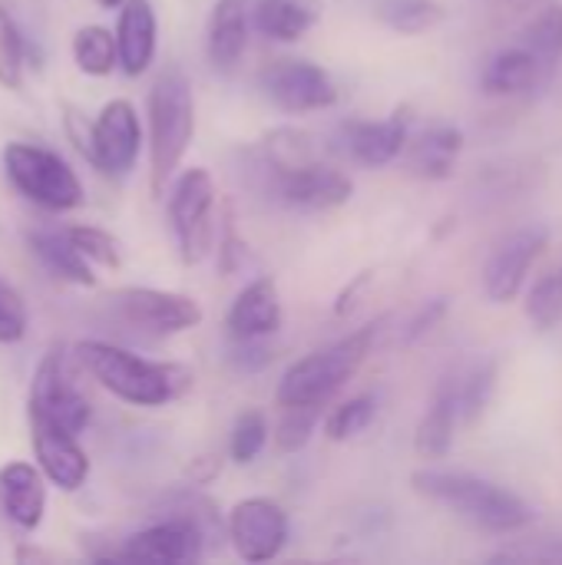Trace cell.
<instances>
[{
  "label": "cell",
  "mask_w": 562,
  "mask_h": 565,
  "mask_svg": "<svg viewBox=\"0 0 562 565\" xmlns=\"http://www.w3.org/2000/svg\"><path fill=\"white\" fill-rule=\"evenodd\" d=\"M26 242H30V252L40 258V265L53 278H60L66 285H79V288H93L96 285L93 262H86L79 255V248L70 242L66 228L63 232H56V228H33L26 235Z\"/></svg>",
  "instance_id": "21"
},
{
  "label": "cell",
  "mask_w": 562,
  "mask_h": 565,
  "mask_svg": "<svg viewBox=\"0 0 562 565\" xmlns=\"http://www.w3.org/2000/svg\"><path fill=\"white\" fill-rule=\"evenodd\" d=\"M384 328L381 321H371L358 331H351L348 338L318 348L305 358H298L278 381L275 401L278 407H325L368 361L371 348L378 344Z\"/></svg>",
  "instance_id": "3"
},
{
  "label": "cell",
  "mask_w": 562,
  "mask_h": 565,
  "mask_svg": "<svg viewBox=\"0 0 562 565\" xmlns=\"http://www.w3.org/2000/svg\"><path fill=\"white\" fill-rule=\"evenodd\" d=\"M411 487L421 497L454 510L460 520H467L470 526H477L484 533L507 536V533H520L533 523V507L523 497H517L513 490H507L494 480L474 477V473L417 470L411 477Z\"/></svg>",
  "instance_id": "2"
},
{
  "label": "cell",
  "mask_w": 562,
  "mask_h": 565,
  "mask_svg": "<svg viewBox=\"0 0 562 565\" xmlns=\"http://www.w3.org/2000/svg\"><path fill=\"white\" fill-rule=\"evenodd\" d=\"M3 172L17 195L46 209V212H73L83 205V182L73 166L53 149L33 142H7L3 146Z\"/></svg>",
  "instance_id": "5"
},
{
  "label": "cell",
  "mask_w": 562,
  "mask_h": 565,
  "mask_svg": "<svg viewBox=\"0 0 562 565\" xmlns=\"http://www.w3.org/2000/svg\"><path fill=\"white\" fill-rule=\"evenodd\" d=\"M248 46V0H215L205 33V53L212 70L232 73Z\"/></svg>",
  "instance_id": "20"
},
{
  "label": "cell",
  "mask_w": 562,
  "mask_h": 565,
  "mask_svg": "<svg viewBox=\"0 0 562 565\" xmlns=\"http://www.w3.org/2000/svg\"><path fill=\"white\" fill-rule=\"evenodd\" d=\"M265 96L282 113H318L338 103V86L331 73L308 60H278L262 73Z\"/></svg>",
  "instance_id": "12"
},
{
  "label": "cell",
  "mask_w": 562,
  "mask_h": 565,
  "mask_svg": "<svg viewBox=\"0 0 562 565\" xmlns=\"http://www.w3.org/2000/svg\"><path fill=\"white\" fill-rule=\"evenodd\" d=\"M73 358L96 377L99 387L132 407H162L192 387L189 367L172 361H149L106 341H79Z\"/></svg>",
  "instance_id": "1"
},
{
  "label": "cell",
  "mask_w": 562,
  "mask_h": 565,
  "mask_svg": "<svg viewBox=\"0 0 562 565\" xmlns=\"http://www.w3.org/2000/svg\"><path fill=\"white\" fill-rule=\"evenodd\" d=\"M527 315H530V321L540 328V331H550V328H556L562 321V268L560 271H550V275H543L537 285H533V291H530V298H527Z\"/></svg>",
  "instance_id": "32"
},
{
  "label": "cell",
  "mask_w": 562,
  "mask_h": 565,
  "mask_svg": "<svg viewBox=\"0 0 562 565\" xmlns=\"http://www.w3.org/2000/svg\"><path fill=\"white\" fill-rule=\"evenodd\" d=\"M26 414H30V427H46V430H60V434H73V437H79L86 430L93 407H89L86 394L79 391V384L73 381L63 351L53 348L36 364L33 381H30Z\"/></svg>",
  "instance_id": "7"
},
{
  "label": "cell",
  "mask_w": 562,
  "mask_h": 565,
  "mask_svg": "<svg viewBox=\"0 0 562 565\" xmlns=\"http://www.w3.org/2000/svg\"><path fill=\"white\" fill-rule=\"evenodd\" d=\"M494 384H497V364L494 361L480 364L464 384H457V404H460V417L464 420H477L487 411Z\"/></svg>",
  "instance_id": "34"
},
{
  "label": "cell",
  "mask_w": 562,
  "mask_h": 565,
  "mask_svg": "<svg viewBox=\"0 0 562 565\" xmlns=\"http://www.w3.org/2000/svg\"><path fill=\"white\" fill-rule=\"evenodd\" d=\"M444 315H447V298H434V301H427V305L417 311V318L407 324V341H414V338L427 334V331H431Z\"/></svg>",
  "instance_id": "39"
},
{
  "label": "cell",
  "mask_w": 562,
  "mask_h": 565,
  "mask_svg": "<svg viewBox=\"0 0 562 565\" xmlns=\"http://www.w3.org/2000/svg\"><path fill=\"white\" fill-rule=\"evenodd\" d=\"M83 146H86L89 162L103 175L109 179L129 175L142 149V122H139L136 106L129 99H109L99 109L96 122L89 126V136Z\"/></svg>",
  "instance_id": "10"
},
{
  "label": "cell",
  "mask_w": 562,
  "mask_h": 565,
  "mask_svg": "<svg viewBox=\"0 0 562 565\" xmlns=\"http://www.w3.org/2000/svg\"><path fill=\"white\" fill-rule=\"evenodd\" d=\"M43 470L13 460L0 467V513L23 533H33L46 513V487Z\"/></svg>",
  "instance_id": "18"
},
{
  "label": "cell",
  "mask_w": 562,
  "mask_h": 565,
  "mask_svg": "<svg viewBox=\"0 0 562 565\" xmlns=\"http://www.w3.org/2000/svg\"><path fill=\"white\" fill-rule=\"evenodd\" d=\"M195 136V96L179 66H166L149 89V185L162 195Z\"/></svg>",
  "instance_id": "4"
},
{
  "label": "cell",
  "mask_w": 562,
  "mask_h": 565,
  "mask_svg": "<svg viewBox=\"0 0 562 565\" xmlns=\"http://www.w3.org/2000/svg\"><path fill=\"white\" fill-rule=\"evenodd\" d=\"M232 341H268L282 328V295L275 278L248 281L225 315Z\"/></svg>",
  "instance_id": "15"
},
{
  "label": "cell",
  "mask_w": 562,
  "mask_h": 565,
  "mask_svg": "<svg viewBox=\"0 0 562 565\" xmlns=\"http://www.w3.org/2000/svg\"><path fill=\"white\" fill-rule=\"evenodd\" d=\"M275 175V192L285 205L301 209V212H328L338 209L351 199L354 185L344 172L315 162H305L298 169H282Z\"/></svg>",
  "instance_id": "14"
},
{
  "label": "cell",
  "mask_w": 562,
  "mask_h": 565,
  "mask_svg": "<svg viewBox=\"0 0 562 565\" xmlns=\"http://www.w3.org/2000/svg\"><path fill=\"white\" fill-rule=\"evenodd\" d=\"M374 414H378V401H374V397H368V394L351 397V401L338 404V407L328 414V420H325V437L335 440V444L351 440V437H358V434H364V430L371 427Z\"/></svg>",
  "instance_id": "29"
},
{
  "label": "cell",
  "mask_w": 562,
  "mask_h": 565,
  "mask_svg": "<svg viewBox=\"0 0 562 565\" xmlns=\"http://www.w3.org/2000/svg\"><path fill=\"white\" fill-rule=\"evenodd\" d=\"M212 526H219V516L205 500H192L189 507H179L172 516L132 533L123 540L119 550H113V559H132V563H199L202 550L212 536Z\"/></svg>",
  "instance_id": "6"
},
{
  "label": "cell",
  "mask_w": 562,
  "mask_h": 565,
  "mask_svg": "<svg viewBox=\"0 0 562 565\" xmlns=\"http://www.w3.org/2000/svg\"><path fill=\"white\" fill-rule=\"evenodd\" d=\"M232 361H235L242 371H258V367L272 364V351L265 348V341H235Z\"/></svg>",
  "instance_id": "38"
},
{
  "label": "cell",
  "mask_w": 562,
  "mask_h": 565,
  "mask_svg": "<svg viewBox=\"0 0 562 565\" xmlns=\"http://www.w3.org/2000/svg\"><path fill=\"white\" fill-rule=\"evenodd\" d=\"M497 563H562V540H537V543H517L494 556Z\"/></svg>",
  "instance_id": "37"
},
{
  "label": "cell",
  "mask_w": 562,
  "mask_h": 565,
  "mask_svg": "<svg viewBox=\"0 0 562 565\" xmlns=\"http://www.w3.org/2000/svg\"><path fill=\"white\" fill-rule=\"evenodd\" d=\"M26 324H30V315H26L23 298L0 278V344H17V341H23Z\"/></svg>",
  "instance_id": "36"
},
{
  "label": "cell",
  "mask_w": 562,
  "mask_h": 565,
  "mask_svg": "<svg viewBox=\"0 0 562 565\" xmlns=\"http://www.w3.org/2000/svg\"><path fill=\"white\" fill-rule=\"evenodd\" d=\"M30 444H33V457L43 470V477L66 490L76 493L86 477H89V457L79 447V440L73 434H60V430H46V427H30Z\"/></svg>",
  "instance_id": "17"
},
{
  "label": "cell",
  "mask_w": 562,
  "mask_h": 565,
  "mask_svg": "<svg viewBox=\"0 0 562 565\" xmlns=\"http://www.w3.org/2000/svg\"><path fill=\"white\" fill-rule=\"evenodd\" d=\"M407 129H411V116L407 109H397L394 116L378 119V122L374 119L344 122V142H348V152L361 166L381 169L401 156V149L407 146Z\"/></svg>",
  "instance_id": "16"
},
{
  "label": "cell",
  "mask_w": 562,
  "mask_h": 565,
  "mask_svg": "<svg viewBox=\"0 0 562 565\" xmlns=\"http://www.w3.org/2000/svg\"><path fill=\"white\" fill-rule=\"evenodd\" d=\"M66 235L79 248V255L86 262H93L96 268H119L123 265V248H119V242L106 228H96V225H70Z\"/></svg>",
  "instance_id": "30"
},
{
  "label": "cell",
  "mask_w": 562,
  "mask_h": 565,
  "mask_svg": "<svg viewBox=\"0 0 562 565\" xmlns=\"http://www.w3.org/2000/svg\"><path fill=\"white\" fill-rule=\"evenodd\" d=\"M255 30L278 43H295L321 20V0H258Z\"/></svg>",
  "instance_id": "23"
},
{
  "label": "cell",
  "mask_w": 562,
  "mask_h": 565,
  "mask_svg": "<svg viewBox=\"0 0 562 565\" xmlns=\"http://www.w3.org/2000/svg\"><path fill=\"white\" fill-rule=\"evenodd\" d=\"M99 7H106V10H116V7H123V0H96Z\"/></svg>",
  "instance_id": "41"
},
{
  "label": "cell",
  "mask_w": 562,
  "mask_h": 565,
  "mask_svg": "<svg viewBox=\"0 0 562 565\" xmlns=\"http://www.w3.org/2000/svg\"><path fill=\"white\" fill-rule=\"evenodd\" d=\"M540 73H543V63L537 60V53L530 46H523V43L507 46L490 56V63L484 70V89L490 96H513V93L533 89Z\"/></svg>",
  "instance_id": "24"
},
{
  "label": "cell",
  "mask_w": 562,
  "mask_h": 565,
  "mask_svg": "<svg viewBox=\"0 0 562 565\" xmlns=\"http://www.w3.org/2000/svg\"><path fill=\"white\" fill-rule=\"evenodd\" d=\"M523 46H530L537 53V60L543 63V70L556 66L562 56V7L553 3L543 13H537L527 30H523Z\"/></svg>",
  "instance_id": "28"
},
{
  "label": "cell",
  "mask_w": 562,
  "mask_h": 565,
  "mask_svg": "<svg viewBox=\"0 0 562 565\" xmlns=\"http://www.w3.org/2000/svg\"><path fill=\"white\" fill-rule=\"evenodd\" d=\"M20 83H23V36L13 17L7 13V7L0 3V86L20 89Z\"/></svg>",
  "instance_id": "33"
},
{
  "label": "cell",
  "mask_w": 562,
  "mask_h": 565,
  "mask_svg": "<svg viewBox=\"0 0 562 565\" xmlns=\"http://www.w3.org/2000/svg\"><path fill=\"white\" fill-rule=\"evenodd\" d=\"M109 311L139 334L169 338L202 324V308L195 298L159 288H123L106 298Z\"/></svg>",
  "instance_id": "9"
},
{
  "label": "cell",
  "mask_w": 562,
  "mask_h": 565,
  "mask_svg": "<svg viewBox=\"0 0 562 565\" xmlns=\"http://www.w3.org/2000/svg\"><path fill=\"white\" fill-rule=\"evenodd\" d=\"M159 43V23L149 0H123L119 23H116V46H119V66L126 76H142L156 60Z\"/></svg>",
  "instance_id": "19"
},
{
  "label": "cell",
  "mask_w": 562,
  "mask_h": 565,
  "mask_svg": "<svg viewBox=\"0 0 562 565\" xmlns=\"http://www.w3.org/2000/svg\"><path fill=\"white\" fill-rule=\"evenodd\" d=\"M378 17L391 30L404 36H417L441 26L447 20V7L437 0H378Z\"/></svg>",
  "instance_id": "27"
},
{
  "label": "cell",
  "mask_w": 562,
  "mask_h": 565,
  "mask_svg": "<svg viewBox=\"0 0 562 565\" xmlns=\"http://www.w3.org/2000/svg\"><path fill=\"white\" fill-rule=\"evenodd\" d=\"M73 60L79 66V73L86 76H106L119 66V46H116V33H109L106 26L86 23L73 33Z\"/></svg>",
  "instance_id": "26"
},
{
  "label": "cell",
  "mask_w": 562,
  "mask_h": 565,
  "mask_svg": "<svg viewBox=\"0 0 562 565\" xmlns=\"http://www.w3.org/2000/svg\"><path fill=\"white\" fill-rule=\"evenodd\" d=\"M225 533L245 563H268L288 543V513L268 497H248L232 507Z\"/></svg>",
  "instance_id": "11"
},
{
  "label": "cell",
  "mask_w": 562,
  "mask_h": 565,
  "mask_svg": "<svg viewBox=\"0 0 562 565\" xmlns=\"http://www.w3.org/2000/svg\"><path fill=\"white\" fill-rule=\"evenodd\" d=\"M268 444V420L262 411H242L235 427H232V440H229V454L235 463H252Z\"/></svg>",
  "instance_id": "31"
},
{
  "label": "cell",
  "mask_w": 562,
  "mask_h": 565,
  "mask_svg": "<svg viewBox=\"0 0 562 565\" xmlns=\"http://www.w3.org/2000/svg\"><path fill=\"white\" fill-rule=\"evenodd\" d=\"M368 281H371V271H361V275L354 278V285H348V288L341 291V298H338V305H335V315H348V311L354 308V295H358Z\"/></svg>",
  "instance_id": "40"
},
{
  "label": "cell",
  "mask_w": 562,
  "mask_h": 565,
  "mask_svg": "<svg viewBox=\"0 0 562 565\" xmlns=\"http://www.w3.org/2000/svg\"><path fill=\"white\" fill-rule=\"evenodd\" d=\"M318 417H321V407H285V417L278 424V434H275V444L282 454H298L308 447L315 427H318Z\"/></svg>",
  "instance_id": "35"
},
{
  "label": "cell",
  "mask_w": 562,
  "mask_h": 565,
  "mask_svg": "<svg viewBox=\"0 0 562 565\" xmlns=\"http://www.w3.org/2000/svg\"><path fill=\"white\" fill-rule=\"evenodd\" d=\"M547 245H550V228L547 225H523L513 235H507L497 245V252L487 258V268H484L487 298L497 301V305L513 301L523 291L527 275H530L533 262L547 252Z\"/></svg>",
  "instance_id": "13"
},
{
  "label": "cell",
  "mask_w": 562,
  "mask_h": 565,
  "mask_svg": "<svg viewBox=\"0 0 562 565\" xmlns=\"http://www.w3.org/2000/svg\"><path fill=\"white\" fill-rule=\"evenodd\" d=\"M215 182L209 169H185L169 192V225L179 245V258L185 265H199L215 235Z\"/></svg>",
  "instance_id": "8"
},
{
  "label": "cell",
  "mask_w": 562,
  "mask_h": 565,
  "mask_svg": "<svg viewBox=\"0 0 562 565\" xmlns=\"http://www.w3.org/2000/svg\"><path fill=\"white\" fill-rule=\"evenodd\" d=\"M457 417H460L457 384H441L427 414L417 424V434H414V450L421 460H444L450 454Z\"/></svg>",
  "instance_id": "22"
},
{
  "label": "cell",
  "mask_w": 562,
  "mask_h": 565,
  "mask_svg": "<svg viewBox=\"0 0 562 565\" xmlns=\"http://www.w3.org/2000/svg\"><path fill=\"white\" fill-rule=\"evenodd\" d=\"M460 149H464V132L457 126H434L414 142L411 169L424 179H447L454 175V162Z\"/></svg>",
  "instance_id": "25"
}]
</instances>
